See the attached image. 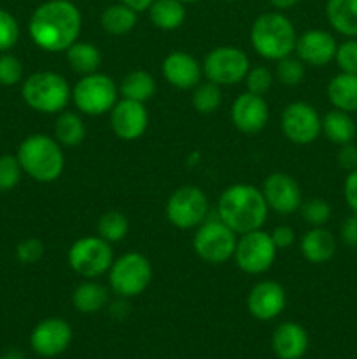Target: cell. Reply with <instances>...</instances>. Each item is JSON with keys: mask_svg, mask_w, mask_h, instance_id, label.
<instances>
[{"mask_svg": "<svg viewBox=\"0 0 357 359\" xmlns=\"http://www.w3.org/2000/svg\"><path fill=\"white\" fill-rule=\"evenodd\" d=\"M286 291L275 280H261L247 294V309L252 318L272 321L286 309Z\"/></svg>", "mask_w": 357, "mask_h": 359, "instance_id": "cell-17", "label": "cell"}, {"mask_svg": "<svg viewBox=\"0 0 357 359\" xmlns=\"http://www.w3.org/2000/svg\"><path fill=\"white\" fill-rule=\"evenodd\" d=\"M69 265L77 276L84 279H97L108 272L114 263L111 244L102 237H80L70 245Z\"/></svg>", "mask_w": 357, "mask_h": 359, "instance_id": "cell-8", "label": "cell"}, {"mask_svg": "<svg viewBox=\"0 0 357 359\" xmlns=\"http://www.w3.org/2000/svg\"><path fill=\"white\" fill-rule=\"evenodd\" d=\"M0 359H10L9 356H4V358H0Z\"/></svg>", "mask_w": 357, "mask_h": 359, "instance_id": "cell-49", "label": "cell"}, {"mask_svg": "<svg viewBox=\"0 0 357 359\" xmlns=\"http://www.w3.org/2000/svg\"><path fill=\"white\" fill-rule=\"evenodd\" d=\"M248 56L244 49L234 46H219L214 48L203 60V74L206 81L219 86H231L245 79L248 72Z\"/></svg>", "mask_w": 357, "mask_h": 359, "instance_id": "cell-11", "label": "cell"}, {"mask_svg": "<svg viewBox=\"0 0 357 359\" xmlns=\"http://www.w3.org/2000/svg\"><path fill=\"white\" fill-rule=\"evenodd\" d=\"M20 39V25L6 9H0V51L6 53L16 46Z\"/></svg>", "mask_w": 357, "mask_h": 359, "instance_id": "cell-38", "label": "cell"}, {"mask_svg": "<svg viewBox=\"0 0 357 359\" xmlns=\"http://www.w3.org/2000/svg\"><path fill=\"white\" fill-rule=\"evenodd\" d=\"M275 76L284 86H298L304 77V63L298 56H284L276 60Z\"/></svg>", "mask_w": 357, "mask_h": 359, "instance_id": "cell-34", "label": "cell"}, {"mask_svg": "<svg viewBox=\"0 0 357 359\" xmlns=\"http://www.w3.org/2000/svg\"><path fill=\"white\" fill-rule=\"evenodd\" d=\"M326 18L346 39H357V0H328Z\"/></svg>", "mask_w": 357, "mask_h": 359, "instance_id": "cell-23", "label": "cell"}, {"mask_svg": "<svg viewBox=\"0 0 357 359\" xmlns=\"http://www.w3.org/2000/svg\"><path fill=\"white\" fill-rule=\"evenodd\" d=\"M83 16L70 0H48L34 11L28 34L35 46L49 53L66 51L79 41Z\"/></svg>", "mask_w": 357, "mask_h": 359, "instance_id": "cell-1", "label": "cell"}, {"mask_svg": "<svg viewBox=\"0 0 357 359\" xmlns=\"http://www.w3.org/2000/svg\"><path fill=\"white\" fill-rule=\"evenodd\" d=\"M72 342V328L59 318L38 323L30 335V346L41 358H56L65 353Z\"/></svg>", "mask_w": 357, "mask_h": 359, "instance_id": "cell-15", "label": "cell"}, {"mask_svg": "<svg viewBox=\"0 0 357 359\" xmlns=\"http://www.w3.org/2000/svg\"><path fill=\"white\" fill-rule=\"evenodd\" d=\"M21 79H23V63L9 53L0 55V84L16 86Z\"/></svg>", "mask_w": 357, "mask_h": 359, "instance_id": "cell-40", "label": "cell"}, {"mask_svg": "<svg viewBox=\"0 0 357 359\" xmlns=\"http://www.w3.org/2000/svg\"><path fill=\"white\" fill-rule=\"evenodd\" d=\"M270 237H272L273 244H275L276 249H286L289 248V245H293L296 235H294V230L290 226H287V224H280V226H276L275 230L270 233Z\"/></svg>", "mask_w": 357, "mask_h": 359, "instance_id": "cell-45", "label": "cell"}, {"mask_svg": "<svg viewBox=\"0 0 357 359\" xmlns=\"http://www.w3.org/2000/svg\"><path fill=\"white\" fill-rule=\"evenodd\" d=\"M328 98L335 109L345 112H357V76L340 72L328 84Z\"/></svg>", "mask_w": 357, "mask_h": 359, "instance_id": "cell-24", "label": "cell"}, {"mask_svg": "<svg viewBox=\"0 0 357 359\" xmlns=\"http://www.w3.org/2000/svg\"><path fill=\"white\" fill-rule=\"evenodd\" d=\"M149 18L160 30H177L186 20V7L181 0H154L150 4Z\"/></svg>", "mask_w": 357, "mask_h": 359, "instance_id": "cell-28", "label": "cell"}, {"mask_svg": "<svg viewBox=\"0 0 357 359\" xmlns=\"http://www.w3.org/2000/svg\"><path fill=\"white\" fill-rule=\"evenodd\" d=\"M121 4H125V6L132 7L133 11H136V13H142V11H147L150 7V4L154 2V0H119Z\"/></svg>", "mask_w": 357, "mask_h": 359, "instance_id": "cell-46", "label": "cell"}, {"mask_svg": "<svg viewBox=\"0 0 357 359\" xmlns=\"http://www.w3.org/2000/svg\"><path fill=\"white\" fill-rule=\"evenodd\" d=\"M21 97L28 107L41 114H59L72 98V91L62 74L41 70L23 81Z\"/></svg>", "mask_w": 357, "mask_h": 359, "instance_id": "cell-5", "label": "cell"}, {"mask_svg": "<svg viewBox=\"0 0 357 359\" xmlns=\"http://www.w3.org/2000/svg\"><path fill=\"white\" fill-rule=\"evenodd\" d=\"M136 11L132 7L125 6V4H112V6L105 7L100 14V25L107 34L111 35H126L135 28L136 20Z\"/></svg>", "mask_w": 357, "mask_h": 359, "instance_id": "cell-29", "label": "cell"}, {"mask_svg": "<svg viewBox=\"0 0 357 359\" xmlns=\"http://www.w3.org/2000/svg\"><path fill=\"white\" fill-rule=\"evenodd\" d=\"M233 258L241 272L259 276L272 269L276 258V248L270 233L254 230L238 238Z\"/></svg>", "mask_w": 357, "mask_h": 359, "instance_id": "cell-12", "label": "cell"}, {"mask_svg": "<svg viewBox=\"0 0 357 359\" xmlns=\"http://www.w3.org/2000/svg\"><path fill=\"white\" fill-rule=\"evenodd\" d=\"M336 48H338V42L332 37V34L312 28L296 39L294 51L304 65L324 67L335 60Z\"/></svg>", "mask_w": 357, "mask_h": 359, "instance_id": "cell-19", "label": "cell"}, {"mask_svg": "<svg viewBox=\"0 0 357 359\" xmlns=\"http://www.w3.org/2000/svg\"><path fill=\"white\" fill-rule=\"evenodd\" d=\"M335 62L340 72L356 74L357 76V39H346L342 44H338Z\"/></svg>", "mask_w": 357, "mask_h": 359, "instance_id": "cell-39", "label": "cell"}, {"mask_svg": "<svg viewBox=\"0 0 357 359\" xmlns=\"http://www.w3.org/2000/svg\"><path fill=\"white\" fill-rule=\"evenodd\" d=\"M66 62L70 69L79 76H90L98 72L102 65V53L91 42L76 41L66 49Z\"/></svg>", "mask_w": 357, "mask_h": 359, "instance_id": "cell-27", "label": "cell"}, {"mask_svg": "<svg viewBox=\"0 0 357 359\" xmlns=\"http://www.w3.org/2000/svg\"><path fill=\"white\" fill-rule=\"evenodd\" d=\"M245 86H247L248 93L254 95H265L268 93L270 88L273 84V74L268 67H252L248 69L247 76H245Z\"/></svg>", "mask_w": 357, "mask_h": 359, "instance_id": "cell-37", "label": "cell"}, {"mask_svg": "<svg viewBox=\"0 0 357 359\" xmlns=\"http://www.w3.org/2000/svg\"><path fill=\"white\" fill-rule=\"evenodd\" d=\"M86 137L83 118L72 111H62L55 123V139L62 147H76Z\"/></svg>", "mask_w": 357, "mask_h": 359, "instance_id": "cell-31", "label": "cell"}, {"mask_svg": "<svg viewBox=\"0 0 357 359\" xmlns=\"http://www.w3.org/2000/svg\"><path fill=\"white\" fill-rule=\"evenodd\" d=\"M111 290L121 298H133L142 294L153 280V265L140 252H126L114 259L108 269Z\"/></svg>", "mask_w": 357, "mask_h": 359, "instance_id": "cell-6", "label": "cell"}, {"mask_svg": "<svg viewBox=\"0 0 357 359\" xmlns=\"http://www.w3.org/2000/svg\"><path fill=\"white\" fill-rule=\"evenodd\" d=\"M149 125V114H147L146 104L135 100L115 102L111 109V128L121 140H136L146 133Z\"/></svg>", "mask_w": 357, "mask_h": 359, "instance_id": "cell-16", "label": "cell"}, {"mask_svg": "<svg viewBox=\"0 0 357 359\" xmlns=\"http://www.w3.org/2000/svg\"><path fill=\"white\" fill-rule=\"evenodd\" d=\"M164 212L178 230L198 228L209 214V198L198 186H182L170 195Z\"/></svg>", "mask_w": 357, "mask_h": 359, "instance_id": "cell-10", "label": "cell"}, {"mask_svg": "<svg viewBox=\"0 0 357 359\" xmlns=\"http://www.w3.org/2000/svg\"><path fill=\"white\" fill-rule=\"evenodd\" d=\"M268 210L262 191L252 184L230 186L217 202L219 219L237 235L261 230L268 217Z\"/></svg>", "mask_w": 357, "mask_h": 359, "instance_id": "cell-2", "label": "cell"}, {"mask_svg": "<svg viewBox=\"0 0 357 359\" xmlns=\"http://www.w3.org/2000/svg\"><path fill=\"white\" fill-rule=\"evenodd\" d=\"M262 196H265L268 209L275 210L276 214H293L300 210L303 203V195L296 179L284 172H275L265 179L262 184Z\"/></svg>", "mask_w": 357, "mask_h": 359, "instance_id": "cell-14", "label": "cell"}, {"mask_svg": "<svg viewBox=\"0 0 357 359\" xmlns=\"http://www.w3.org/2000/svg\"><path fill=\"white\" fill-rule=\"evenodd\" d=\"M298 2H300V0H270V4H272V6L279 11L290 9V7L296 6Z\"/></svg>", "mask_w": 357, "mask_h": 359, "instance_id": "cell-47", "label": "cell"}, {"mask_svg": "<svg viewBox=\"0 0 357 359\" xmlns=\"http://www.w3.org/2000/svg\"><path fill=\"white\" fill-rule=\"evenodd\" d=\"M300 251L307 262L315 263V265L328 263L336 252L335 235L324 226H312L301 237Z\"/></svg>", "mask_w": 357, "mask_h": 359, "instance_id": "cell-22", "label": "cell"}, {"mask_svg": "<svg viewBox=\"0 0 357 359\" xmlns=\"http://www.w3.org/2000/svg\"><path fill=\"white\" fill-rule=\"evenodd\" d=\"M98 237L107 241L108 244L121 242L128 235L130 223L128 217L119 210H108L98 219Z\"/></svg>", "mask_w": 357, "mask_h": 359, "instance_id": "cell-32", "label": "cell"}, {"mask_svg": "<svg viewBox=\"0 0 357 359\" xmlns=\"http://www.w3.org/2000/svg\"><path fill=\"white\" fill-rule=\"evenodd\" d=\"M280 126L287 140L298 146H307L315 142L322 133V118L314 105L307 102H293L284 109Z\"/></svg>", "mask_w": 357, "mask_h": 359, "instance_id": "cell-13", "label": "cell"}, {"mask_svg": "<svg viewBox=\"0 0 357 359\" xmlns=\"http://www.w3.org/2000/svg\"><path fill=\"white\" fill-rule=\"evenodd\" d=\"M272 349L279 359H301L308 351V333L298 323H282L272 337Z\"/></svg>", "mask_w": 357, "mask_h": 359, "instance_id": "cell-21", "label": "cell"}, {"mask_svg": "<svg viewBox=\"0 0 357 359\" xmlns=\"http://www.w3.org/2000/svg\"><path fill=\"white\" fill-rule=\"evenodd\" d=\"M296 39L298 35L293 21L279 11L262 13L252 23V48L265 60L276 62L284 56H289L294 51Z\"/></svg>", "mask_w": 357, "mask_h": 359, "instance_id": "cell-4", "label": "cell"}, {"mask_svg": "<svg viewBox=\"0 0 357 359\" xmlns=\"http://www.w3.org/2000/svg\"><path fill=\"white\" fill-rule=\"evenodd\" d=\"M42 256H44V244L38 238H24L18 244L16 258L23 265H34V263L41 262Z\"/></svg>", "mask_w": 357, "mask_h": 359, "instance_id": "cell-41", "label": "cell"}, {"mask_svg": "<svg viewBox=\"0 0 357 359\" xmlns=\"http://www.w3.org/2000/svg\"><path fill=\"white\" fill-rule=\"evenodd\" d=\"M21 174H23V168L18 161V156H10V154L0 156V191H9L16 188Z\"/></svg>", "mask_w": 357, "mask_h": 359, "instance_id": "cell-36", "label": "cell"}, {"mask_svg": "<svg viewBox=\"0 0 357 359\" xmlns=\"http://www.w3.org/2000/svg\"><path fill=\"white\" fill-rule=\"evenodd\" d=\"M237 233L220 219L203 221L192 237V248L200 259L212 265L233 258L237 248Z\"/></svg>", "mask_w": 357, "mask_h": 359, "instance_id": "cell-9", "label": "cell"}, {"mask_svg": "<svg viewBox=\"0 0 357 359\" xmlns=\"http://www.w3.org/2000/svg\"><path fill=\"white\" fill-rule=\"evenodd\" d=\"M343 195H345V202L349 209L354 214H357V168L356 170L349 172L343 184Z\"/></svg>", "mask_w": 357, "mask_h": 359, "instance_id": "cell-44", "label": "cell"}, {"mask_svg": "<svg viewBox=\"0 0 357 359\" xmlns=\"http://www.w3.org/2000/svg\"><path fill=\"white\" fill-rule=\"evenodd\" d=\"M336 161H338L340 168L345 172H352L357 168V146L354 142L343 144L340 146L338 154H336Z\"/></svg>", "mask_w": 357, "mask_h": 359, "instance_id": "cell-42", "label": "cell"}, {"mask_svg": "<svg viewBox=\"0 0 357 359\" xmlns=\"http://www.w3.org/2000/svg\"><path fill=\"white\" fill-rule=\"evenodd\" d=\"M182 4H196V2H200V0H181Z\"/></svg>", "mask_w": 357, "mask_h": 359, "instance_id": "cell-48", "label": "cell"}, {"mask_svg": "<svg viewBox=\"0 0 357 359\" xmlns=\"http://www.w3.org/2000/svg\"><path fill=\"white\" fill-rule=\"evenodd\" d=\"M192 107L196 109V112L200 114H212L219 109V105L223 104V93H220V86L216 83H200L198 86H195L192 91Z\"/></svg>", "mask_w": 357, "mask_h": 359, "instance_id": "cell-33", "label": "cell"}, {"mask_svg": "<svg viewBox=\"0 0 357 359\" xmlns=\"http://www.w3.org/2000/svg\"><path fill=\"white\" fill-rule=\"evenodd\" d=\"M231 123L241 133H258L268 125L270 107L261 95L241 93L231 105Z\"/></svg>", "mask_w": 357, "mask_h": 359, "instance_id": "cell-18", "label": "cell"}, {"mask_svg": "<svg viewBox=\"0 0 357 359\" xmlns=\"http://www.w3.org/2000/svg\"><path fill=\"white\" fill-rule=\"evenodd\" d=\"M119 93L122 95V98L146 104L156 93V81L147 70H132L122 77Z\"/></svg>", "mask_w": 357, "mask_h": 359, "instance_id": "cell-30", "label": "cell"}, {"mask_svg": "<svg viewBox=\"0 0 357 359\" xmlns=\"http://www.w3.org/2000/svg\"><path fill=\"white\" fill-rule=\"evenodd\" d=\"M18 161L37 182H55L65 168V154L58 140L46 133L28 135L18 147Z\"/></svg>", "mask_w": 357, "mask_h": 359, "instance_id": "cell-3", "label": "cell"}, {"mask_svg": "<svg viewBox=\"0 0 357 359\" xmlns=\"http://www.w3.org/2000/svg\"><path fill=\"white\" fill-rule=\"evenodd\" d=\"M224 2H234V0H224Z\"/></svg>", "mask_w": 357, "mask_h": 359, "instance_id": "cell-50", "label": "cell"}, {"mask_svg": "<svg viewBox=\"0 0 357 359\" xmlns=\"http://www.w3.org/2000/svg\"><path fill=\"white\" fill-rule=\"evenodd\" d=\"M340 237L345 245L357 248V214L352 212L343 219L342 226H340Z\"/></svg>", "mask_w": 357, "mask_h": 359, "instance_id": "cell-43", "label": "cell"}, {"mask_svg": "<svg viewBox=\"0 0 357 359\" xmlns=\"http://www.w3.org/2000/svg\"><path fill=\"white\" fill-rule=\"evenodd\" d=\"M118 93L119 88L112 77L94 72L77 81L72 90V100L83 114L102 116L111 112L118 102Z\"/></svg>", "mask_w": 357, "mask_h": 359, "instance_id": "cell-7", "label": "cell"}, {"mask_svg": "<svg viewBox=\"0 0 357 359\" xmlns=\"http://www.w3.org/2000/svg\"><path fill=\"white\" fill-rule=\"evenodd\" d=\"M108 304V290L94 279H86L74 290L72 305L80 314L100 312Z\"/></svg>", "mask_w": 357, "mask_h": 359, "instance_id": "cell-26", "label": "cell"}, {"mask_svg": "<svg viewBox=\"0 0 357 359\" xmlns=\"http://www.w3.org/2000/svg\"><path fill=\"white\" fill-rule=\"evenodd\" d=\"M161 72L168 84L178 90H192L202 81L203 69L198 60L186 51H172L163 60Z\"/></svg>", "mask_w": 357, "mask_h": 359, "instance_id": "cell-20", "label": "cell"}, {"mask_svg": "<svg viewBox=\"0 0 357 359\" xmlns=\"http://www.w3.org/2000/svg\"><path fill=\"white\" fill-rule=\"evenodd\" d=\"M322 133L329 142L343 146V144L354 142L357 135V123L354 121L350 112L332 109L322 118Z\"/></svg>", "mask_w": 357, "mask_h": 359, "instance_id": "cell-25", "label": "cell"}, {"mask_svg": "<svg viewBox=\"0 0 357 359\" xmlns=\"http://www.w3.org/2000/svg\"><path fill=\"white\" fill-rule=\"evenodd\" d=\"M300 214L310 226H324L331 219V205L324 198H308L301 203Z\"/></svg>", "mask_w": 357, "mask_h": 359, "instance_id": "cell-35", "label": "cell"}]
</instances>
